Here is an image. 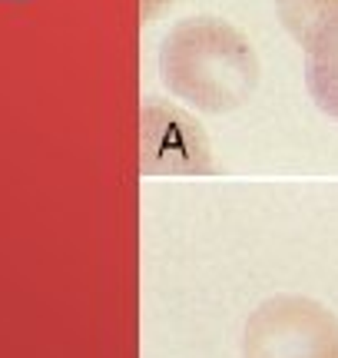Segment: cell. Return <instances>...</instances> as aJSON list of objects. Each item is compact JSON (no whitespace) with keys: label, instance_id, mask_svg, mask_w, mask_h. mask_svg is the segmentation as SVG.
<instances>
[{"label":"cell","instance_id":"cell-1","mask_svg":"<svg viewBox=\"0 0 338 358\" xmlns=\"http://www.w3.org/2000/svg\"><path fill=\"white\" fill-rule=\"evenodd\" d=\"M325 70L328 90L322 106H332L338 96V0H318V43L312 47V70Z\"/></svg>","mask_w":338,"mask_h":358}]
</instances>
